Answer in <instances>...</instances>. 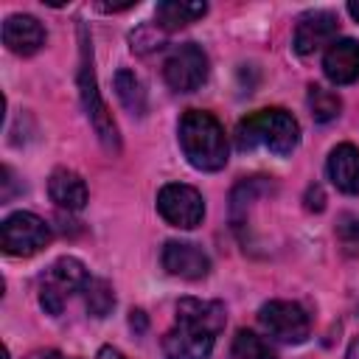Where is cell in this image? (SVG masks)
<instances>
[{"label": "cell", "instance_id": "obj_1", "mask_svg": "<svg viewBox=\"0 0 359 359\" xmlns=\"http://www.w3.org/2000/svg\"><path fill=\"white\" fill-rule=\"evenodd\" d=\"M227 314L219 300L182 297L177 303V325L163 337L165 359H208Z\"/></svg>", "mask_w": 359, "mask_h": 359}, {"label": "cell", "instance_id": "obj_2", "mask_svg": "<svg viewBox=\"0 0 359 359\" xmlns=\"http://www.w3.org/2000/svg\"><path fill=\"white\" fill-rule=\"evenodd\" d=\"M297 143H300V123L294 121L292 112L280 107L250 112L236 126V146L241 151L266 149L278 157H286L297 149Z\"/></svg>", "mask_w": 359, "mask_h": 359}, {"label": "cell", "instance_id": "obj_3", "mask_svg": "<svg viewBox=\"0 0 359 359\" xmlns=\"http://www.w3.org/2000/svg\"><path fill=\"white\" fill-rule=\"evenodd\" d=\"M180 146L188 163L199 171H219L227 165V137L222 123L205 109H188L180 118Z\"/></svg>", "mask_w": 359, "mask_h": 359}, {"label": "cell", "instance_id": "obj_4", "mask_svg": "<svg viewBox=\"0 0 359 359\" xmlns=\"http://www.w3.org/2000/svg\"><path fill=\"white\" fill-rule=\"evenodd\" d=\"M79 42H81V62H79V93H81V104L84 112L98 135V140L104 143L107 151H121V137H118V126L98 93V81H95V70H93V48H90V36L87 28L79 25Z\"/></svg>", "mask_w": 359, "mask_h": 359}, {"label": "cell", "instance_id": "obj_5", "mask_svg": "<svg viewBox=\"0 0 359 359\" xmlns=\"http://www.w3.org/2000/svg\"><path fill=\"white\" fill-rule=\"evenodd\" d=\"M90 283V275L84 269V264L73 255H65L59 261L50 264V269L45 272L42 283H39V303L48 314H62L65 300L73 292H84Z\"/></svg>", "mask_w": 359, "mask_h": 359}, {"label": "cell", "instance_id": "obj_6", "mask_svg": "<svg viewBox=\"0 0 359 359\" xmlns=\"http://www.w3.org/2000/svg\"><path fill=\"white\" fill-rule=\"evenodd\" d=\"M48 241H50V227L36 213H28V210L11 213L0 227V244L6 255L28 258L39 252Z\"/></svg>", "mask_w": 359, "mask_h": 359}, {"label": "cell", "instance_id": "obj_7", "mask_svg": "<svg viewBox=\"0 0 359 359\" xmlns=\"http://www.w3.org/2000/svg\"><path fill=\"white\" fill-rule=\"evenodd\" d=\"M258 323L272 339L286 342V345H300L311 331V320H309L306 309L292 303V300L264 303L258 311Z\"/></svg>", "mask_w": 359, "mask_h": 359}, {"label": "cell", "instance_id": "obj_8", "mask_svg": "<svg viewBox=\"0 0 359 359\" xmlns=\"http://www.w3.org/2000/svg\"><path fill=\"white\" fill-rule=\"evenodd\" d=\"M157 210L160 216L180 230H191L202 224L205 219V199L196 188L182 185V182H168L157 194Z\"/></svg>", "mask_w": 359, "mask_h": 359}, {"label": "cell", "instance_id": "obj_9", "mask_svg": "<svg viewBox=\"0 0 359 359\" xmlns=\"http://www.w3.org/2000/svg\"><path fill=\"white\" fill-rule=\"evenodd\" d=\"M163 79L177 93H194L208 79V56L199 45L185 42L171 50V56L163 62Z\"/></svg>", "mask_w": 359, "mask_h": 359}, {"label": "cell", "instance_id": "obj_10", "mask_svg": "<svg viewBox=\"0 0 359 359\" xmlns=\"http://www.w3.org/2000/svg\"><path fill=\"white\" fill-rule=\"evenodd\" d=\"M337 14L331 11H309L297 20V28H294V50L300 56H309L314 50H320L323 45H331L334 36H337Z\"/></svg>", "mask_w": 359, "mask_h": 359}, {"label": "cell", "instance_id": "obj_11", "mask_svg": "<svg viewBox=\"0 0 359 359\" xmlns=\"http://www.w3.org/2000/svg\"><path fill=\"white\" fill-rule=\"evenodd\" d=\"M160 258H163L165 272L185 278V280H199L210 272V258L196 244H188V241H165Z\"/></svg>", "mask_w": 359, "mask_h": 359}, {"label": "cell", "instance_id": "obj_12", "mask_svg": "<svg viewBox=\"0 0 359 359\" xmlns=\"http://www.w3.org/2000/svg\"><path fill=\"white\" fill-rule=\"evenodd\" d=\"M3 42L17 56H31L45 45V28L31 14H11L3 22Z\"/></svg>", "mask_w": 359, "mask_h": 359}, {"label": "cell", "instance_id": "obj_13", "mask_svg": "<svg viewBox=\"0 0 359 359\" xmlns=\"http://www.w3.org/2000/svg\"><path fill=\"white\" fill-rule=\"evenodd\" d=\"M323 73L334 84H353L359 79V42L334 39L323 56Z\"/></svg>", "mask_w": 359, "mask_h": 359}, {"label": "cell", "instance_id": "obj_14", "mask_svg": "<svg viewBox=\"0 0 359 359\" xmlns=\"http://www.w3.org/2000/svg\"><path fill=\"white\" fill-rule=\"evenodd\" d=\"M328 177L342 194H351V196L359 194V149L353 143H339L331 149Z\"/></svg>", "mask_w": 359, "mask_h": 359}, {"label": "cell", "instance_id": "obj_15", "mask_svg": "<svg viewBox=\"0 0 359 359\" xmlns=\"http://www.w3.org/2000/svg\"><path fill=\"white\" fill-rule=\"evenodd\" d=\"M48 194L59 208H67V210H81L87 205V196H90L87 194V182L70 168H56L50 174Z\"/></svg>", "mask_w": 359, "mask_h": 359}, {"label": "cell", "instance_id": "obj_16", "mask_svg": "<svg viewBox=\"0 0 359 359\" xmlns=\"http://www.w3.org/2000/svg\"><path fill=\"white\" fill-rule=\"evenodd\" d=\"M208 6L205 3H191V0H165L157 6V28L163 31H177V28H185L188 22L205 17Z\"/></svg>", "mask_w": 359, "mask_h": 359}, {"label": "cell", "instance_id": "obj_17", "mask_svg": "<svg viewBox=\"0 0 359 359\" xmlns=\"http://www.w3.org/2000/svg\"><path fill=\"white\" fill-rule=\"evenodd\" d=\"M115 95L132 115H146V90L135 73H129V70L115 73Z\"/></svg>", "mask_w": 359, "mask_h": 359}, {"label": "cell", "instance_id": "obj_18", "mask_svg": "<svg viewBox=\"0 0 359 359\" xmlns=\"http://www.w3.org/2000/svg\"><path fill=\"white\" fill-rule=\"evenodd\" d=\"M306 101H309L311 118H314V121H320V123L334 121V118L339 115V109H342L339 95H337L334 90L320 87V84H311V87H309V98H306Z\"/></svg>", "mask_w": 359, "mask_h": 359}, {"label": "cell", "instance_id": "obj_19", "mask_svg": "<svg viewBox=\"0 0 359 359\" xmlns=\"http://www.w3.org/2000/svg\"><path fill=\"white\" fill-rule=\"evenodd\" d=\"M84 300H87V311L93 317H107L115 306V294L112 286L104 278H90L87 289H84Z\"/></svg>", "mask_w": 359, "mask_h": 359}, {"label": "cell", "instance_id": "obj_20", "mask_svg": "<svg viewBox=\"0 0 359 359\" xmlns=\"http://www.w3.org/2000/svg\"><path fill=\"white\" fill-rule=\"evenodd\" d=\"M233 359H275V353L258 334L241 328L233 337Z\"/></svg>", "mask_w": 359, "mask_h": 359}, {"label": "cell", "instance_id": "obj_21", "mask_svg": "<svg viewBox=\"0 0 359 359\" xmlns=\"http://www.w3.org/2000/svg\"><path fill=\"white\" fill-rule=\"evenodd\" d=\"M337 238L348 255H359V216L342 213L337 222Z\"/></svg>", "mask_w": 359, "mask_h": 359}, {"label": "cell", "instance_id": "obj_22", "mask_svg": "<svg viewBox=\"0 0 359 359\" xmlns=\"http://www.w3.org/2000/svg\"><path fill=\"white\" fill-rule=\"evenodd\" d=\"M306 208L309 210H323L325 208V196H323V188L320 185H311L306 191Z\"/></svg>", "mask_w": 359, "mask_h": 359}, {"label": "cell", "instance_id": "obj_23", "mask_svg": "<svg viewBox=\"0 0 359 359\" xmlns=\"http://www.w3.org/2000/svg\"><path fill=\"white\" fill-rule=\"evenodd\" d=\"M129 323H132V328H137V331H146V317H143V311H132Z\"/></svg>", "mask_w": 359, "mask_h": 359}, {"label": "cell", "instance_id": "obj_24", "mask_svg": "<svg viewBox=\"0 0 359 359\" xmlns=\"http://www.w3.org/2000/svg\"><path fill=\"white\" fill-rule=\"evenodd\" d=\"M98 359H123V356H121V351H115V348L107 345V348L98 351Z\"/></svg>", "mask_w": 359, "mask_h": 359}, {"label": "cell", "instance_id": "obj_25", "mask_svg": "<svg viewBox=\"0 0 359 359\" xmlns=\"http://www.w3.org/2000/svg\"><path fill=\"white\" fill-rule=\"evenodd\" d=\"M28 359H62V353H59V351H36V353H31Z\"/></svg>", "mask_w": 359, "mask_h": 359}, {"label": "cell", "instance_id": "obj_26", "mask_svg": "<svg viewBox=\"0 0 359 359\" xmlns=\"http://www.w3.org/2000/svg\"><path fill=\"white\" fill-rule=\"evenodd\" d=\"M345 359H359V337L348 345V353H345Z\"/></svg>", "mask_w": 359, "mask_h": 359}, {"label": "cell", "instance_id": "obj_27", "mask_svg": "<svg viewBox=\"0 0 359 359\" xmlns=\"http://www.w3.org/2000/svg\"><path fill=\"white\" fill-rule=\"evenodd\" d=\"M348 11H351V17L359 22V0H353V3H348Z\"/></svg>", "mask_w": 359, "mask_h": 359}]
</instances>
